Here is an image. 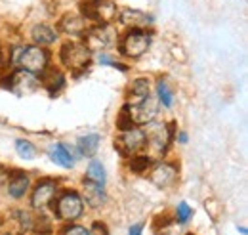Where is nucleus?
I'll return each instance as SVG.
<instances>
[{"label":"nucleus","instance_id":"obj_26","mask_svg":"<svg viewBox=\"0 0 248 235\" xmlns=\"http://www.w3.org/2000/svg\"><path fill=\"white\" fill-rule=\"evenodd\" d=\"M117 126H119V130H121V132H124V130H130V128H134V126H136V124H134V120H132V117H130V111H128L126 103H124V107L121 109V113H119Z\"/></svg>","mask_w":248,"mask_h":235},{"label":"nucleus","instance_id":"obj_2","mask_svg":"<svg viewBox=\"0 0 248 235\" xmlns=\"http://www.w3.org/2000/svg\"><path fill=\"white\" fill-rule=\"evenodd\" d=\"M90 58H92L90 48L86 44H80V42H65L62 46V52H60L62 63L75 73L84 71L90 63Z\"/></svg>","mask_w":248,"mask_h":235},{"label":"nucleus","instance_id":"obj_12","mask_svg":"<svg viewBox=\"0 0 248 235\" xmlns=\"http://www.w3.org/2000/svg\"><path fill=\"white\" fill-rule=\"evenodd\" d=\"M119 19L121 23L126 27H132V29H141L145 31L147 27L153 25V17L145 12H140V10H132V8H124L119 14Z\"/></svg>","mask_w":248,"mask_h":235},{"label":"nucleus","instance_id":"obj_22","mask_svg":"<svg viewBox=\"0 0 248 235\" xmlns=\"http://www.w3.org/2000/svg\"><path fill=\"white\" fill-rule=\"evenodd\" d=\"M151 165H153L151 157H147V155H140V153L132 155V159H130V163H128L130 170H132V172H138V174L147 172V168H151Z\"/></svg>","mask_w":248,"mask_h":235},{"label":"nucleus","instance_id":"obj_3","mask_svg":"<svg viewBox=\"0 0 248 235\" xmlns=\"http://www.w3.org/2000/svg\"><path fill=\"white\" fill-rule=\"evenodd\" d=\"M117 14L119 12L113 0H82L80 2V16L97 21L99 25H107L117 17Z\"/></svg>","mask_w":248,"mask_h":235},{"label":"nucleus","instance_id":"obj_9","mask_svg":"<svg viewBox=\"0 0 248 235\" xmlns=\"http://www.w3.org/2000/svg\"><path fill=\"white\" fill-rule=\"evenodd\" d=\"M4 84L12 92H16V94H31L32 90H36L40 86V79L34 73H31V71L17 69L12 75H8Z\"/></svg>","mask_w":248,"mask_h":235},{"label":"nucleus","instance_id":"obj_10","mask_svg":"<svg viewBox=\"0 0 248 235\" xmlns=\"http://www.w3.org/2000/svg\"><path fill=\"white\" fill-rule=\"evenodd\" d=\"M115 40V34L109 31L107 25H99V27H90L84 34V44L88 48L99 50V48H109Z\"/></svg>","mask_w":248,"mask_h":235},{"label":"nucleus","instance_id":"obj_13","mask_svg":"<svg viewBox=\"0 0 248 235\" xmlns=\"http://www.w3.org/2000/svg\"><path fill=\"white\" fill-rule=\"evenodd\" d=\"M88 27V19L80 14H67L60 21V31H63L69 36H84Z\"/></svg>","mask_w":248,"mask_h":235},{"label":"nucleus","instance_id":"obj_17","mask_svg":"<svg viewBox=\"0 0 248 235\" xmlns=\"http://www.w3.org/2000/svg\"><path fill=\"white\" fill-rule=\"evenodd\" d=\"M50 159L63 168H73L75 167V157L71 153V147H67L65 144H56V146L50 147Z\"/></svg>","mask_w":248,"mask_h":235},{"label":"nucleus","instance_id":"obj_30","mask_svg":"<svg viewBox=\"0 0 248 235\" xmlns=\"http://www.w3.org/2000/svg\"><path fill=\"white\" fill-rule=\"evenodd\" d=\"M178 140H180V144H187V134H186V132H180V134H178Z\"/></svg>","mask_w":248,"mask_h":235},{"label":"nucleus","instance_id":"obj_15","mask_svg":"<svg viewBox=\"0 0 248 235\" xmlns=\"http://www.w3.org/2000/svg\"><path fill=\"white\" fill-rule=\"evenodd\" d=\"M84 199L92 208H99V206L105 205L107 195H105L103 184H95V182H90V180H84Z\"/></svg>","mask_w":248,"mask_h":235},{"label":"nucleus","instance_id":"obj_11","mask_svg":"<svg viewBox=\"0 0 248 235\" xmlns=\"http://www.w3.org/2000/svg\"><path fill=\"white\" fill-rule=\"evenodd\" d=\"M54 195H56V182L42 180V182H38V185L32 191L31 206L36 210H42L54 201Z\"/></svg>","mask_w":248,"mask_h":235},{"label":"nucleus","instance_id":"obj_24","mask_svg":"<svg viewBox=\"0 0 248 235\" xmlns=\"http://www.w3.org/2000/svg\"><path fill=\"white\" fill-rule=\"evenodd\" d=\"M156 96H158V101L162 103V107H172L174 94H172V90L166 86V83L162 79L156 81Z\"/></svg>","mask_w":248,"mask_h":235},{"label":"nucleus","instance_id":"obj_25","mask_svg":"<svg viewBox=\"0 0 248 235\" xmlns=\"http://www.w3.org/2000/svg\"><path fill=\"white\" fill-rule=\"evenodd\" d=\"M16 149H17L19 157H23V159H32L36 155V149H34V146L29 140H17L16 142Z\"/></svg>","mask_w":248,"mask_h":235},{"label":"nucleus","instance_id":"obj_23","mask_svg":"<svg viewBox=\"0 0 248 235\" xmlns=\"http://www.w3.org/2000/svg\"><path fill=\"white\" fill-rule=\"evenodd\" d=\"M105 168L99 161H90L88 168H86V178L84 180H90V182H95V184H105Z\"/></svg>","mask_w":248,"mask_h":235},{"label":"nucleus","instance_id":"obj_29","mask_svg":"<svg viewBox=\"0 0 248 235\" xmlns=\"http://www.w3.org/2000/svg\"><path fill=\"white\" fill-rule=\"evenodd\" d=\"M141 232H143V224H134V226L130 228L128 235H141Z\"/></svg>","mask_w":248,"mask_h":235},{"label":"nucleus","instance_id":"obj_8","mask_svg":"<svg viewBox=\"0 0 248 235\" xmlns=\"http://www.w3.org/2000/svg\"><path fill=\"white\" fill-rule=\"evenodd\" d=\"M126 107L130 111V117L134 120V124H138V126L149 124L151 120H155L156 113H158V103L151 96L141 100V101H136V103H126Z\"/></svg>","mask_w":248,"mask_h":235},{"label":"nucleus","instance_id":"obj_18","mask_svg":"<svg viewBox=\"0 0 248 235\" xmlns=\"http://www.w3.org/2000/svg\"><path fill=\"white\" fill-rule=\"evenodd\" d=\"M31 38L36 46H50L56 42L58 33L50 25H34L31 29Z\"/></svg>","mask_w":248,"mask_h":235},{"label":"nucleus","instance_id":"obj_1","mask_svg":"<svg viewBox=\"0 0 248 235\" xmlns=\"http://www.w3.org/2000/svg\"><path fill=\"white\" fill-rule=\"evenodd\" d=\"M48 52L44 46H16L12 52V63L21 65V69L31 71L34 75L42 73L48 67Z\"/></svg>","mask_w":248,"mask_h":235},{"label":"nucleus","instance_id":"obj_31","mask_svg":"<svg viewBox=\"0 0 248 235\" xmlns=\"http://www.w3.org/2000/svg\"><path fill=\"white\" fill-rule=\"evenodd\" d=\"M187 235H193V234H187Z\"/></svg>","mask_w":248,"mask_h":235},{"label":"nucleus","instance_id":"obj_14","mask_svg":"<svg viewBox=\"0 0 248 235\" xmlns=\"http://www.w3.org/2000/svg\"><path fill=\"white\" fill-rule=\"evenodd\" d=\"M176 178H178V168H176V165H170V163H158L149 172V180L158 187L172 185L176 182Z\"/></svg>","mask_w":248,"mask_h":235},{"label":"nucleus","instance_id":"obj_6","mask_svg":"<svg viewBox=\"0 0 248 235\" xmlns=\"http://www.w3.org/2000/svg\"><path fill=\"white\" fill-rule=\"evenodd\" d=\"M82 210H84V203H82V197L77 191H63L60 199H58V203H56V212L65 222L78 220Z\"/></svg>","mask_w":248,"mask_h":235},{"label":"nucleus","instance_id":"obj_4","mask_svg":"<svg viewBox=\"0 0 248 235\" xmlns=\"http://www.w3.org/2000/svg\"><path fill=\"white\" fill-rule=\"evenodd\" d=\"M149 128H147V132H145V136H147V146L155 155H162L164 151H166V147L168 144L172 142V138H174V124H162V122H155V120H151L149 124H147Z\"/></svg>","mask_w":248,"mask_h":235},{"label":"nucleus","instance_id":"obj_27","mask_svg":"<svg viewBox=\"0 0 248 235\" xmlns=\"http://www.w3.org/2000/svg\"><path fill=\"white\" fill-rule=\"evenodd\" d=\"M191 216H193V210H191V206L187 205L186 201H182V203L178 205V208H176V218H178V222H182V224H187Z\"/></svg>","mask_w":248,"mask_h":235},{"label":"nucleus","instance_id":"obj_21","mask_svg":"<svg viewBox=\"0 0 248 235\" xmlns=\"http://www.w3.org/2000/svg\"><path fill=\"white\" fill-rule=\"evenodd\" d=\"M130 94H132V100H134L132 103L149 98V96H151V94H149V81H147V79H136V81L132 83V86H130Z\"/></svg>","mask_w":248,"mask_h":235},{"label":"nucleus","instance_id":"obj_7","mask_svg":"<svg viewBox=\"0 0 248 235\" xmlns=\"http://www.w3.org/2000/svg\"><path fill=\"white\" fill-rule=\"evenodd\" d=\"M149 44H151V36L141 29H134L130 31L121 42V52H123L126 58L136 59L140 56H143L147 50H149Z\"/></svg>","mask_w":248,"mask_h":235},{"label":"nucleus","instance_id":"obj_19","mask_svg":"<svg viewBox=\"0 0 248 235\" xmlns=\"http://www.w3.org/2000/svg\"><path fill=\"white\" fill-rule=\"evenodd\" d=\"M29 178L27 174H23V172H14V176L10 178V182H8V193H10V197H14V199H21L27 191H29Z\"/></svg>","mask_w":248,"mask_h":235},{"label":"nucleus","instance_id":"obj_16","mask_svg":"<svg viewBox=\"0 0 248 235\" xmlns=\"http://www.w3.org/2000/svg\"><path fill=\"white\" fill-rule=\"evenodd\" d=\"M40 84L48 90L52 96H56L65 84V79H63V73L58 69H44L42 71V79H40Z\"/></svg>","mask_w":248,"mask_h":235},{"label":"nucleus","instance_id":"obj_28","mask_svg":"<svg viewBox=\"0 0 248 235\" xmlns=\"http://www.w3.org/2000/svg\"><path fill=\"white\" fill-rule=\"evenodd\" d=\"M62 235H90V232L86 230V228H82V226H67V228H63Z\"/></svg>","mask_w":248,"mask_h":235},{"label":"nucleus","instance_id":"obj_5","mask_svg":"<svg viewBox=\"0 0 248 235\" xmlns=\"http://www.w3.org/2000/svg\"><path fill=\"white\" fill-rule=\"evenodd\" d=\"M147 146V136H145V130L141 128H130V130H124L123 134L115 140V147L117 151L124 155V157H132L140 151H143Z\"/></svg>","mask_w":248,"mask_h":235},{"label":"nucleus","instance_id":"obj_20","mask_svg":"<svg viewBox=\"0 0 248 235\" xmlns=\"http://www.w3.org/2000/svg\"><path fill=\"white\" fill-rule=\"evenodd\" d=\"M101 142V136L99 134H86V136H80L77 140V149H78V155H86V157H93L97 153V147Z\"/></svg>","mask_w":248,"mask_h":235}]
</instances>
